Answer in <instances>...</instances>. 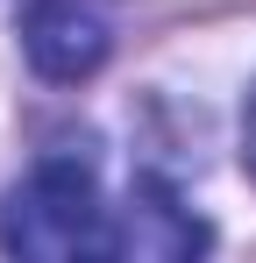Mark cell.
Instances as JSON below:
<instances>
[{
  "label": "cell",
  "instance_id": "1",
  "mask_svg": "<svg viewBox=\"0 0 256 263\" xmlns=\"http://www.w3.org/2000/svg\"><path fill=\"white\" fill-rule=\"evenodd\" d=\"M0 242L14 256H114V206L100 199V171L79 149H50L0 206Z\"/></svg>",
  "mask_w": 256,
  "mask_h": 263
},
{
  "label": "cell",
  "instance_id": "2",
  "mask_svg": "<svg viewBox=\"0 0 256 263\" xmlns=\"http://www.w3.org/2000/svg\"><path fill=\"white\" fill-rule=\"evenodd\" d=\"M22 50L50 86H79L114 50V14H107V0H29Z\"/></svg>",
  "mask_w": 256,
  "mask_h": 263
},
{
  "label": "cell",
  "instance_id": "3",
  "mask_svg": "<svg viewBox=\"0 0 256 263\" xmlns=\"http://www.w3.org/2000/svg\"><path fill=\"white\" fill-rule=\"evenodd\" d=\"M207 242H213L207 220L192 214L171 185H157V178H142L128 192L121 220H114V256H199Z\"/></svg>",
  "mask_w": 256,
  "mask_h": 263
},
{
  "label": "cell",
  "instance_id": "4",
  "mask_svg": "<svg viewBox=\"0 0 256 263\" xmlns=\"http://www.w3.org/2000/svg\"><path fill=\"white\" fill-rule=\"evenodd\" d=\"M242 164L256 171V92H249V107H242Z\"/></svg>",
  "mask_w": 256,
  "mask_h": 263
}]
</instances>
